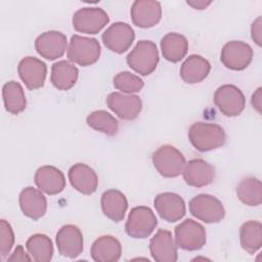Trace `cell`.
<instances>
[{
  "instance_id": "cell-12",
  "label": "cell",
  "mask_w": 262,
  "mask_h": 262,
  "mask_svg": "<svg viewBox=\"0 0 262 262\" xmlns=\"http://www.w3.org/2000/svg\"><path fill=\"white\" fill-rule=\"evenodd\" d=\"M106 104L119 118L127 121L136 119L142 108V101L139 96L121 92L108 94Z\"/></svg>"
},
{
  "instance_id": "cell-37",
  "label": "cell",
  "mask_w": 262,
  "mask_h": 262,
  "mask_svg": "<svg viewBox=\"0 0 262 262\" xmlns=\"http://www.w3.org/2000/svg\"><path fill=\"white\" fill-rule=\"evenodd\" d=\"M261 87H259L252 95V98H251V103L253 105V107L258 112L260 113L261 112Z\"/></svg>"
},
{
  "instance_id": "cell-16",
  "label": "cell",
  "mask_w": 262,
  "mask_h": 262,
  "mask_svg": "<svg viewBox=\"0 0 262 262\" xmlns=\"http://www.w3.org/2000/svg\"><path fill=\"white\" fill-rule=\"evenodd\" d=\"M156 211L167 222H176L185 215V203L183 199L174 192H163L154 201Z\"/></svg>"
},
{
  "instance_id": "cell-5",
  "label": "cell",
  "mask_w": 262,
  "mask_h": 262,
  "mask_svg": "<svg viewBox=\"0 0 262 262\" xmlns=\"http://www.w3.org/2000/svg\"><path fill=\"white\" fill-rule=\"evenodd\" d=\"M157 224L158 220L151 209L145 206H139L130 211L125 229L131 237L145 238L156 229Z\"/></svg>"
},
{
  "instance_id": "cell-22",
  "label": "cell",
  "mask_w": 262,
  "mask_h": 262,
  "mask_svg": "<svg viewBox=\"0 0 262 262\" xmlns=\"http://www.w3.org/2000/svg\"><path fill=\"white\" fill-rule=\"evenodd\" d=\"M18 201L20 210L24 215L33 220L40 219L46 213V198L40 190L32 186H28L20 191Z\"/></svg>"
},
{
  "instance_id": "cell-32",
  "label": "cell",
  "mask_w": 262,
  "mask_h": 262,
  "mask_svg": "<svg viewBox=\"0 0 262 262\" xmlns=\"http://www.w3.org/2000/svg\"><path fill=\"white\" fill-rule=\"evenodd\" d=\"M86 123L92 129L110 136L117 134L119 130L118 120L103 110L94 111L90 115H88Z\"/></svg>"
},
{
  "instance_id": "cell-2",
  "label": "cell",
  "mask_w": 262,
  "mask_h": 262,
  "mask_svg": "<svg viewBox=\"0 0 262 262\" xmlns=\"http://www.w3.org/2000/svg\"><path fill=\"white\" fill-rule=\"evenodd\" d=\"M128 66L136 73L147 76L151 74L159 62L157 45L148 40H140L126 57Z\"/></svg>"
},
{
  "instance_id": "cell-1",
  "label": "cell",
  "mask_w": 262,
  "mask_h": 262,
  "mask_svg": "<svg viewBox=\"0 0 262 262\" xmlns=\"http://www.w3.org/2000/svg\"><path fill=\"white\" fill-rule=\"evenodd\" d=\"M188 139L200 151H209L221 147L226 140L224 129L213 123L196 122L188 129Z\"/></svg>"
},
{
  "instance_id": "cell-26",
  "label": "cell",
  "mask_w": 262,
  "mask_h": 262,
  "mask_svg": "<svg viewBox=\"0 0 262 262\" xmlns=\"http://www.w3.org/2000/svg\"><path fill=\"white\" fill-rule=\"evenodd\" d=\"M79 70L69 60H59L52 64L50 81L58 90H69L77 82Z\"/></svg>"
},
{
  "instance_id": "cell-20",
  "label": "cell",
  "mask_w": 262,
  "mask_h": 262,
  "mask_svg": "<svg viewBox=\"0 0 262 262\" xmlns=\"http://www.w3.org/2000/svg\"><path fill=\"white\" fill-rule=\"evenodd\" d=\"M69 180L77 191L86 195L95 192L98 185V177L95 171L84 163H77L70 168Z\"/></svg>"
},
{
  "instance_id": "cell-6",
  "label": "cell",
  "mask_w": 262,
  "mask_h": 262,
  "mask_svg": "<svg viewBox=\"0 0 262 262\" xmlns=\"http://www.w3.org/2000/svg\"><path fill=\"white\" fill-rule=\"evenodd\" d=\"M188 207L192 216L206 223L220 222L225 216L222 203L211 194L201 193L195 195L190 200Z\"/></svg>"
},
{
  "instance_id": "cell-23",
  "label": "cell",
  "mask_w": 262,
  "mask_h": 262,
  "mask_svg": "<svg viewBox=\"0 0 262 262\" xmlns=\"http://www.w3.org/2000/svg\"><path fill=\"white\" fill-rule=\"evenodd\" d=\"M91 257L96 262H116L122 254L121 243L113 235H101L91 246Z\"/></svg>"
},
{
  "instance_id": "cell-3",
  "label": "cell",
  "mask_w": 262,
  "mask_h": 262,
  "mask_svg": "<svg viewBox=\"0 0 262 262\" xmlns=\"http://www.w3.org/2000/svg\"><path fill=\"white\" fill-rule=\"evenodd\" d=\"M101 53L99 42L95 38L73 35L68 48V58L79 66L95 63Z\"/></svg>"
},
{
  "instance_id": "cell-9",
  "label": "cell",
  "mask_w": 262,
  "mask_h": 262,
  "mask_svg": "<svg viewBox=\"0 0 262 262\" xmlns=\"http://www.w3.org/2000/svg\"><path fill=\"white\" fill-rule=\"evenodd\" d=\"M107 13L99 7H83L73 15V27L76 31L85 34H97L107 24Z\"/></svg>"
},
{
  "instance_id": "cell-31",
  "label": "cell",
  "mask_w": 262,
  "mask_h": 262,
  "mask_svg": "<svg viewBox=\"0 0 262 262\" xmlns=\"http://www.w3.org/2000/svg\"><path fill=\"white\" fill-rule=\"evenodd\" d=\"M29 254L36 262H49L53 255L52 241L45 234L36 233L29 237L26 244Z\"/></svg>"
},
{
  "instance_id": "cell-15",
  "label": "cell",
  "mask_w": 262,
  "mask_h": 262,
  "mask_svg": "<svg viewBox=\"0 0 262 262\" xmlns=\"http://www.w3.org/2000/svg\"><path fill=\"white\" fill-rule=\"evenodd\" d=\"M35 48L42 57L53 60L61 57L67 49V37L58 31H47L39 35L35 41Z\"/></svg>"
},
{
  "instance_id": "cell-8",
  "label": "cell",
  "mask_w": 262,
  "mask_h": 262,
  "mask_svg": "<svg viewBox=\"0 0 262 262\" xmlns=\"http://www.w3.org/2000/svg\"><path fill=\"white\" fill-rule=\"evenodd\" d=\"M214 102L224 116L236 117L244 111L246 98L239 88L231 84H225L215 91Z\"/></svg>"
},
{
  "instance_id": "cell-36",
  "label": "cell",
  "mask_w": 262,
  "mask_h": 262,
  "mask_svg": "<svg viewBox=\"0 0 262 262\" xmlns=\"http://www.w3.org/2000/svg\"><path fill=\"white\" fill-rule=\"evenodd\" d=\"M32 258H30L27 253L24 250V247L21 245L16 246L15 250L13 251V253L11 254L10 257L7 258L8 262H16V261H31Z\"/></svg>"
},
{
  "instance_id": "cell-17",
  "label": "cell",
  "mask_w": 262,
  "mask_h": 262,
  "mask_svg": "<svg viewBox=\"0 0 262 262\" xmlns=\"http://www.w3.org/2000/svg\"><path fill=\"white\" fill-rule=\"evenodd\" d=\"M130 13L135 26L143 29L150 28L161 20V3L154 0H136L131 6Z\"/></svg>"
},
{
  "instance_id": "cell-18",
  "label": "cell",
  "mask_w": 262,
  "mask_h": 262,
  "mask_svg": "<svg viewBox=\"0 0 262 262\" xmlns=\"http://www.w3.org/2000/svg\"><path fill=\"white\" fill-rule=\"evenodd\" d=\"M149 251L152 259L158 262H175L178 259L176 243L167 229H159L151 237Z\"/></svg>"
},
{
  "instance_id": "cell-21",
  "label": "cell",
  "mask_w": 262,
  "mask_h": 262,
  "mask_svg": "<svg viewBox=\"0 0 262 262\" xmlns=\"http://www.w3.org/2000/svg\"><path fill=\"white\" fill-rule=\"evenodd\" d=\"M35 183L43 192L53 195L61 192L66 187L63 173L53 166H42L35 173Z\"/></svg>"
},
{
  "instance_id": "cell-38",
  "label": "cell",
  "mask_w": 262,
  "mask_h": 262,
  "mask_svg": "<svg viewBox=\"0 0 262 262\" xmlns=\"http://www.w3.org/2000/svg\"><path fill=\"white\" fill-rule=\"evenodd\" d=\"M186 3L190 5L194 9H205L207 6H209L212 1H205V0H187Z\"/></svg>"
},
{
  "instance_id": "cell-29",
  "label": "cell",
  "mask_w": 262,
  "mask_h": 262,
  "mask_svg": "<svg viewBox=\"0 0 262 262\" xmlns=\"http://www.w3.org/2000/svg\"><path fill=\"white\" fill-rule=\"evenodd\" d=\"M242 248L249 254H255L262 246V224L256 220L245 222L239 228Z\"/></svg>"
},
{
  "instance_id": "cell-24",
  "label": "cell",
  "mask_w": 262,
  "mask_h": 262,
  "mask_svg": "<svg viewBox=\"0 0 262 262\" xmlns=\"http://www.w3.org/2000/svg\"><path fill=\"white\" fill-rule=\"evenodd\" d=\"M210 70L211 64L205 57L191 54L181 64L180 77L187 84H196L207 78Z\"/></svg>"
},
{
  "instance_id": "cell-27",
  "label": "cell",
  "mask_w": 262,
  "mask_h": 262,
  "mask_svg": "<svg viewBox=\"0 0 262 262\" xmlns=\"http://www.w3.org/2000/svg\"><path fill=\"white\" fill-rule=\"evenodd\" d=\"M161 49L163 56L171 62L180 61L187 53L188 41L178 33H169L161 40Z\"/></svg>"
},
{
  "instance_id": "cell-7",
  "label": "cell",
  "mask_w": 262,
  "mask_h": 262,
  "mask_svg": "<svg viewBox=\"0 0 262 262\" xmlns=\"http://www.w3.org/2000/svg\"><path fill=\"white\" fill-rule=\"evenodd\" d=\"M176 246L185 251H196L206 244V230L202 224L185 219L175 227Z\"/></svg>"
},
{
  "instance_id": "cell-25",
  "label": "cell",
  "mask_w": 262,
  "mask_h": 262,
  "mask_svg": "<svg viewBox=\"0 0 262 262\" xmlns=\"http://www.w3.org/2000/svg\"><path fill=\"white\" fill-rule=\"evenodd\" d=\"M103 214L115 222L124 219L128 208V202L125 194L118 189H108L104 191L100 200Z\"/></svg>"
},
{
  "instance_id": "cell-10",
  "label": "cell",
  "mask_w": 262,
  "mask_h": 262,
  "mask_svg": "<svg viewBox=\"0 0 262 262\" xmlns=\"http://www.w3.org/2000/svg\"><path fill=\"white\" fill-rule=\"evenodd\" d=\"M134 38V30L130 25L123 21L114 23L101 35L104 46L111 51L119 54L130 48Z\"/></svg>"
},
{
  "instance_id": "cell-35",
  "label": "cell",
  "mask_w": 262,
  "mask_h": 262,
  "mask_svg": "<svg viewBox=\"0 0 262 262\" xmlns=\"http://www.w3.org/2000/svg\"><path fill=\"white\" fill-rule=\"evenodd\" d=\"M251 36L252 39L258 46L262 44V17L258 16L251 26Z\"/></svg>"
},
{
  "instance_id": "cell-30",
  "label": "cell",
  "mask_w": 262,
  "mask_h": 262,
  "mask_svg": "<svg viewBox=\"0 0 262 262\" xmlns=\"http://www.w3.org/2000/svg\"><path fill=\"white\" fill-rule=\"evenodd\" d=\"M238 200L247 206H259L262 203V184L256 177H246L236 187Z\"/></svg>"
},
{
  "instance_id": "cell-4",
  "label": "cell",
  "mask_w": 262,
  "mask_h": 262,
  "mask_svg": "<svg viewBox=\"0 0 262 262\" xmlns=\"http://www.w3.org/2000/svg\"><path fill=\"white\" fill-rule=\"evenodd\" d=\"M152 164L157 171L166 178L179 176L185 166V158L176 147L166 144L152 154Z\"/></svg>"
},
{
  "instance_id": "cell-28",
  "label": "cell",
  "mask_w": 262,
  "mask_h": 262,
  "mask_svg": "<svg viewBox=\"0 0 262 262\" xmlns=\"http://www.w3.org/2000/svg\"><path fill=\"white\" fill-rule=\"evenodd\" d=\"M2 96L5 110L12 114L18 115L27 106V99L21 85L15 81L6 82L2 88Z\"/></svg>"
},
{
  "instance_id": "cell-19",
  "label": "cell",
  "mask_w": 262,
  "mask_h": 262,
  "mask_svg": "<svg viewBox=\"0 0 262 262\" xmlns=\"http://www.w3.org/2000/svg\"><path fill=\"white\" fill-rule=\"evenodd\" d=\"M184 181L193 187H203L215 179V168L202 159H193L185 164L182 171Z\"/></svg>"
},
{
  "instance_id": "cell-33",
  "label": "cell",
  "mask_w": 262,
  "mask_h": 262,
  "mask_svg": "<svg viewBox=\"0 0 262 262\" xmlns=\"http://www.w3.org/2000/svg\"><path fill=\"white\" fill-rule=\"evenodd\" d=\"M113 82L115 88L127 94L139 92L144 86L143 80L130 72H121L117 74L114 77Z\"/></svg>"
},
{
  "instance_id": "cell-14",
  "label": "cell",
  "mask_w": 262,
  "mask_h": 262,
  "mask_svg": "<svg viewBox=\"0 0 262 262\" xmlns=\"http://www.w3.org/2000/svg\"><path fill=\"white\" fill-rule=\"evenodd\" d=\"M17 72L27 88L35 90L44 85L47 67L44 61L33 56H27L19 61Z\"/></svg>"
},
{
  "instance_id": "cell-34",
  "label": "cell",
  "mask_w": 262,
  "mask_h": 262,
  "mask_svg": "<svg viewBox=\"0 0 262 262\" xmlns=\"http://www.w3.org/2000/svg\"><path fill=\"white\" fill-rule=\"evenodd\" d=\"M14 244V233L11 225L4 219L0 220V254L4 260Z\"/></svg>"
},
{
  "instance_id": "cell-11",
  "label": "cell",
  "mask_w": 262,
  "mask_h": 262,
  "mask_svg": "<svg viewBox=\"0 0 262 262\" xmlns=\"http://www.w3.org/2000/svg\"><path fill=\"white\" fill-rule=\"evenodd\" d=\"M252 47L242 41L227 42L220 54L221 62L229 70L242 71L245 70L252 61Z\"/></svg>"
},
{
  "instance_id": "cell-13",
  "label": "cell",
  "mask_w": 262,
  "mask_h": 262,
  "mask_svg": "<svg viewBox=\"0 0 262 262\" xmlns=\"http://www.w3.org/2000/svg\"><path fill=\"white\" fill-rule=\"evenodd\" d=\"M59 254L67 258H77L83 252V234L80 228L73 224L60 227L55 237Z\"/></svg>"
}]
</instances>
